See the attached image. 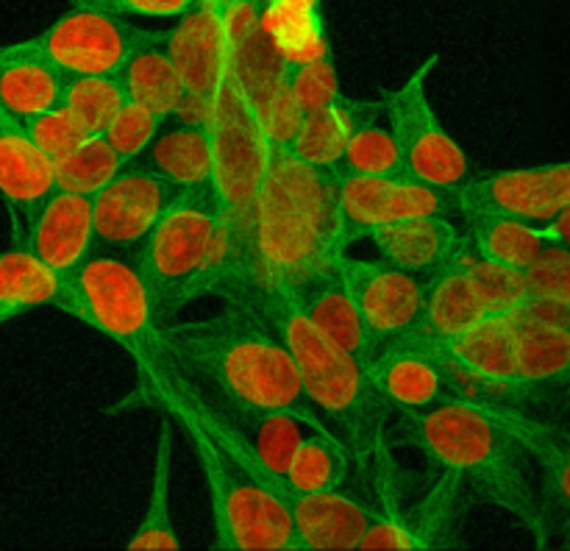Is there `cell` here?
Returning <instances> with one entry per match:
<instances>
[{"instance_id":"obj_1","label":"cell","mask_w":570,"mask_h":551,"mask_svg":"<svg viewBox=\"0 0 570 551\" xmlns=\"http://www.w3.org/2000/svg\"><path fill=\"white\" fill-rule=\"evenodd\" d=\"M232 301V298H228ZM237 301H248L271 321L293 354L312 410L343 434L351 465L371 484L379 506L399 501L395 460L390 451V406L373 384L367 362L348 354L306 317L301 298L282 287H254Z\"/></svg>"},{"instance_id":"obj_2","label":"cell","mask_w":570,"mask_h":551,"mask_svg":"<svg viewBox=\"0 0 570 551\" xmlns=\"http://www.w3.org/2000/svg\"><path fill=\"white\" fill-rule=\"evenodd\" d=\"M161 337L204 387L243 410L293 412L315 429H332L309 406L293 354L248 301H226L198 321H161Z\"/></svg>"},{"instance_id":"obj_3","label":"cell","mask_w":570,"mask_h":551,"mask_svg":"<svg viewBox=\"0 0 570 551\" xmlns=\"http://www.w3.org/2000/svg\"><path fill=\"white\" fill-rule=\"evenodd\" d=\"M334 176L304 165L287 148H273L256 195L243 295L254 287H282L298 295L337 270L348 254V239L340 223Z\"/></svg>"},{"instance_id":"obj_4","label":"cell","mask_w":570,"mask_h":551,"mask_svg":"<svg viewBox=\"0 0 570 551\" xmlns=\"http://www.w3.org/2000/svg\"><path fill=\"white\" fill-rule=\"evenodd\" d=\"M410 443L440 471H451L523 523L538 545H549L551 529L523 462V445L504 406L479 395H460L432 410L404 415Z\"/></svg>"},{"instance_id":"obj_5","label":"cell","mask_w":570,"mask_h":551,"mask_svg":"<svg viewBox=\"0 0 570 551\" xmlns=\"http://www.w3.org/2000/svg\"><path fill=\"white\" fill-rule=\"evenodd\" d=\"M212 131V193L220 209L223 270L220 298H239L248 282L250 228H254L256 195L262 189L273 145L262 126L259 109L245 89L234 56L223 70L215 104L209 111Z\"/></svg>"},{"instance_id":"obj_6","label":"cell","mask_w":570,"mask_h":551,"mask_svg":"<svg viewBox=\"0 0 570 551\" xmlns=\"http://www.w3.org/2000/svg\"><path fill=\"white\" fill-rule=\"evenodd\" d=\"M131 256L159 321H170L204 295L220 293L226 254L220 209L209 184L178 189Z\"/></svg>"},{"instance_id":"obj_7","label":"cell","mask_w":570,"mask_h":551,"mask_svg":"<svg viewBox=\"0 0 570 551\" xmlns=\"http://www.w3.org/2000/svg\"><path fill=\"white\" fill-rule=\"evenodd\" d=\"M181 423L198 454L209 490L215 549L220 551H295L293 512L282 488L239 465L195 412H167Z\"/></svg>"},{"instance_id":"obj_8","label":"cell","mask_w":570,"mask_h":551,"mask_svg":"<svg viewBox=\"0 0 570 551\" xmlns=\"http://www.w3.org/2000/svg\"><path fill=\"white\" fill-rule=\"evenodd\" d=\"M159 33L161 31L131 26V22H126V17L109 14V11L72 6L37 37L0 45V48L6 53L42 61L61 78L120 76L128 56Z\"/></svg>"},{"instance_id":"obj_9","label":"cell","mask_w":570,"mask_h":551,"mask_svg":"<svg viewBox=\"0 0 570 551\" xmlns=\"http://www.w3.org/2000/svg\"><path fill=\"white\" fill-rule=\"evenodd\" d=\"M443 56L432 53L415 67L401 87L390 89L379 98L382 117L387 120L401 156H404L406 173L417 181L451 193L471 176V161L465 148L449 134L440 122L438 111L429 100L426 81Z\"/></svg>"},{"instance_id":"obj_10","label":"cell","mask_w":570,"mask_h":551,"mask_svg":"<svg viewBox=\"0 0 570 551\" xmlns=\"http://www.w3.org/2000/svg\"><path fill=\"white\" fill-rule=\"evenodd\" d=\"M367 371L390 412L401 415H415L465 395L460 387L462 376L449 362L445 348L421 328L373 348Z\"/></svg>"},{"instance_id":"obj_11","label":"cell","mask_w":570,"mask_h":551,"mask_svg":"<svg viewBox=\"0 0 570 551\" xmlns=\"http://www.w3.org/2000/svg\"><path fill=\"white\" fill-rule=\"evenodd\" d=\"M340 273L360 306L373 348L393 343L421 326L429 278L387 259H365L351 254L340 259Z\"/></svg>"},{"instance_id":"obj_12","label":"cell","mask_w":570,"mask_h":551,"mask_svg":"<svg viewBox=\"0 0 570 551\" xmlns=\"http://www.w3.org/2000/svg\"><path fill=\"white\" fill-rule=\"evenodd\" d=\"M167 53L178 67L184 83V109L178 120H209L223 70L234 56L228 39V17H223L209 0H200L178 26L167 31Z\"/></svg>"},{"instance_id":"obj_13","label":"cell","mask_w":570,"mask_h":551,"mask_svg":"<svg viewBox=\"0 0 570 551\" xmlns=\"http://www.w3.org/2000/svg\"><path fill=\"white\" fill-rule=\"evenodd\" d=\"M334 193L348 245L371 228L406 217L451 215L449 193L412 176H356L340 170L334 176Z\"/></svg>"},{"instance_id":"obj_14","label":"cell","mask_w":570,"mask_h":551,"mask_svg":"<svg viewBox=\"0 0 570 551\" xmlns=\"http://www.w3.org/2000/svg\"><path fill=\"white\" fill-rule=\"evenodd\" d=\"M451 209H493L546 223L570 204V159L468 176L449 193Z\"/></svg>"},{"instance_id":"obj_15","label":"cell","mask_w":570,"mask_h":551,"mask_svg":"<svg viewBox=\"0 0 570 551\" xmlns=\"http://www.w3.org/2000/svg\"><path fill=\"white\" fill-rule=\"evenodd\" d=\"M176 189L142 161H126L100 193L92 195L95 248L134 254L167 209Z\"/></svg>"},{"instance_id":"obj_16","label":"cell","mask_w":570,"mask_h":551,"mask_svg":"<svg viewBox=\"0 0 570 551\" xmlns=\"http://www.w3.org/2000/svg\"><path fill=\"white\" fill-rule=\"evenodd\" d=\"M465 495L468 484L456 473L440 471L432 493L423 495L410 510H404L399 501L379 506L376 518L362 538L360 551H415L454 545L462 510H465Z\"/></svg>"},{"instance_id":"obj_17","label":"cell","mask_w":570,"mask_h":551,"mask_svg":"<svg viewBox=\"0 0 570 551\" xmlns=\"http://www.w3.org/2000/svg\"><path fill=\"white\" fill-rule=\"evenodd\" d=\"M14 245L28 248L67 278L95 250L92 198L53 187L17 228Z\"/></svg>"},{"instance_id":"obj_18","label":"cell","mask_w":570,"mask_h":551,"mask_svg":"<svg viewBox=\"0 0 570 551\" xmlns=\"http://www.w3.org/2000/svg\"><path fill=\"white\" fill-rule=\"evenodd\" d=\"M295 551L360 549L379 504L343 488L321 493H289Z\"/></svg>"},{"instance_id":"obj_19","label":"cell","mask_w":570,"mask_h":551,"mask_svg":"<svg viewBox=\"0 0 570 551\" xmlns=\"http://www.w3.org/2000/svg\"><path fill=\"white\" fill-rule=\"evenodd\" d=\"M365 239L376 245L382 259L423 278H432L445 267L456 265L471 248L468 234L460 232L451 215L406 217L371 228L365 232Z\"/></svg>"},{"instance_id":"obj_20","label":"cell","mask_w":570,"mask_h":551,"mask_svg":"<svg viewBox=\"0 0 570 551\" xmlns=\"http://www.w3.org/2000/svg\"><path fill=\"white\" fill-rule=\"evenodd\" d=\"M445 356L468 382L495 393H518L515 317L512 312H490L443 345Z\"/></svg>"},{"instance_id":"obj_21","label":"cell","mask_w":570,"mask_h":551,"mask_svg":"<svg viewBox=\"0 0 570 551\" xmlns=\"http://www.w3.org/2000/svg\"><path fill=\"white\" fill-rule=\"evenodd\" d=\"M518 393L570 390V323L549 321L515 306Z\"/></svg>"},{"instance_id":"obj_22","label":"cell","mask_w":570,"mask_h":551,"mask_svg":"<svg viewBox=\"0 0 570 551\" xmlns=\"http://www.w3.org/2000/svg\"><path fill=\"white\" fill-rule=\"evenodd\" d=\"M53 187V161L31 142L20 122L0 117V198L9 209L11 232L28 220Z\"/></svg>"},{"instance_id":"obj_23","label":"cell","mask_w":570,"mask_h":551,"mask_svg":"<svg viewBox=\"0 0 570 551\" xmlns=\"http://www.w3.org/2000/svg\"><path fill=\"white\" fill-rule=\"evenodd\" d=\"M212 399L220 406V412L226 415V421L232 423L234 432H237L239 437H243V443L248 445L256 468H259L276 488H282L284 493H287V488H284V473H287L289 456L298 449L301 440L306 437V432L315 426H309L304 417L293 415V412L243 410V406L228 404V401H223L220 395L215 393H212Z\"/></svg>"},{"instance_id":"obj_24","label":"cell","mask_w":570,"mask_h":551,"mask_svg":"<svg viewBox=\"0 0 570 551\" xmlns=\"http://www.w3.org/2000/svg\"><path fill=\"white\" fill-rule=\"evenodd\" d=\"M379 109L376 100L362 98H340L337 104L326 106L317 111H304L295 126L293 137L287 139L284 148L304 165L315 167L323 173H340L343 165L345 145H348L351 131L365 115Z\"/></svg>"},{"instance_id":"obj_25","label":"cell","mask_w":570,"mask_h":551,"mask_svg":"<svg viewBox=\"0 0 570 551\" xmlns=\"http://www.w3.org/2000/svg\"><path fill=\"white\" fill-rule=\"evenodd\" d=\"M137 161L165 178L173 189L206 187L212 181V131L209 122L173 120L161 122L154 142Z\"/></svg>"},{"instance_id":"obj_26","label":"cell","mask_w":570,"mask_h":551,"mask_svg":"<svg viewBox=\"0 0 570 551\" xmlns=\"http://www.w3.org/2000/svg\"><path fill=\"white\" fill-rule=\"evenodd\" d=\"M462 220L468 223V243L471 250L482 259L495 265L512 267V270H527L534 259L546 250L549 239L543 237V228L538 223H529L523 217L504 215L493 209H456Z\"/></svg>"},{"instance_id":"obj_27","label":"cell","mask_w":570,"mask_h":551,"mask_svg":"<svg viewBox=\"0 0 570 551\" xmlns=\"http://www.w3.org/2000/svg\"><path fill=\"white\" fill-rule=\"evenodd\" d=\"M298 298L306 317L317 326V332L326 334L334 345H340L348 354L360 356L365 362L371 360L373 340L367 334L360 306H356L340 267L312 282L306 289H301Z\"/></svg>"},{"instance_id":"obj_28","label":"cell","mask_w":570,"mask_h":551,"mask_svg":"<svg viewBox=\"0 0 570 551\" xmlns=\"http://www.w3.org/2000/svg\"><path fill=\"white\" fill-rule=\"evenodd\" d=\"M504 415L510 421L512 432L521 440L523 451L538 460L540 488H543L540 504H543L549 529L551 518H560L562 529L570 538V443H566L554 429L543 426V423L532 421V417L521 415L510 406H504Z\"/></svg>"},{"instance_id":"obj_29","label":"cell","mask_w":570,"mask_h":551,"mask_svg":"<svg viewBox=\"0 0 570 551\" xmlns=\"http://www.w3.org/2000/svg\"><path fill=\"white\" fill-rule=\"evenodd\" d=\"M165 39L167 31H161L159 37L139 45L122 65L120 81L128 100L148 106L161 120H170L184 109V83L176 61L167 53Z\"/></svg>"},{"instance_id":"obj_30","label":"cell","mask_w":570,"mask_h":551,"mask_svg":"<svg viewBox=\"0 0 570 551\" xmlns=\"http://www.w3.org/2000/svg\"><path fill=\"white\" fill-rule=\"evenodd\" d=\"M65 278L22 245L0 250V326L33 309H59Z\"/></svg>"},{"instance_id":"obj_31","label":"cell","mask_w":570,"mask_h":551,"mask_svg":"<svg viewBox=\"0 0 570 551\" xmlns=\"http://www.w3.org/2000/svg\"><path fill=\"white\" fill-rule=\"evenodd\" d=\"M484 315H488V309H484L482 298H479L476 287L468 278L460 259L456 265L445 267L438 276L429 278L426 309H423V321L417 328L426 337H432L434 343L445 345L456 334H462L473 323L482 321Z\"/></svg>"},{"instance_id":"obj_32","label":"cell","mask_w":570,"mask_h":551,"mask_svg":"<svg viewBox=\"0 0 570 551\" xmlns=\"http://www.w3.org/2000/svg\"><path fill=\"white\" fill-rule=\"evenodd\" d=\"M170 482H173V426L170 421L159 423L154 451V471H150V493L148 506L142 512V521L126 540V549L131 551H173L181 549L184 540L173 523L170 506Z\"/></svg>"},{"instance_id":"obj_33","label":"cell","mask_w":570,"mask_h":551,"mask_svg":"<svg viewBox=\"0 0 570 551\" xmlns=\"http://www.w3.org/2000/svg\"><path fill=\"white\" fill-rule=\"evenodd\" d=\"M65 78L48 65L0 48V117L26 122L28 117L59 104Z\"/></svg>"},{"instance_id":"obj_34","label":"cell","mask_w":570,"mask_h":551,"mask_svg":"<svg viewBox=\"0 0 570 551\" xmlns=\"http://www.w3.org/2000/svg\"><path fill=\"white\" fill-rule=\"evenodd\" d=\"M351 471V454L343 437L332 429H309L298 449L289 456L284 488L289 493H321V490L343 488Z\"/></svg>"},{"instance_id":"obj_35","label":"cell","mask_w":570,"mask_h":551,"mask_svg":"<svg viewBox=\"0 0 570 551\" xmlns=\"http://www.w3.org/2000/svg\"><path fill=\"white\" fill-rule=\"evenodd\" d=\"M340 170L356 176H410L399 142L382 117V104L354 126Z\"/></svg>"},{"instance_id":"obj_36","label":"cell","mask_w":570,"mask_h":551,"mask_svg":"<svg viewBox=\"0 0 570 551\" xmlns=\"http://www.w3.org/2000/svg\"><path fill=\"white\" fill-rule=\"evenodd\" d=\"M126 165L115 148L106 142L104 134H92L78 148L53 159V184L67 193H78L92 198L106 187L117 170Z\"/></svg>"},{"instance_id":"obj_37","label":"cell","mask_w":570,"mask_h":551,"mask_svg":"<svg viewBox=\"0 0 570 551\" xmlns=\"http://www.w3.org/2000/svg\"><path fill=\"white\" fill-rule=\"evenodd\" d=\"M126 100L120 76H70L59 95V106H65L87 134H104Z\"/></svg>"},{"instance_id":"obj_38","label":"cell","mask_w":570,"mask_h":551,"mask_svg":"<svg viewBox=\"0 0 570 551\" xmlns=\"http://www.w3.org/2000/svg\"><path fill=\"white\" fill-rule=\"evenodd\" d=\"M278 83L293 98L301 111H317L337 104L343 98L340 89V70L332 50L309 56V59H293L282 67Z\"/></svg>"},{"instance_id":"obj_39","label":"cell","mask_w":570,"mask_h":551,"mask_svg":"<svg viewBox=\"0 0 570 551\" xmlns=\"http://www.w3.org/2000/svg\"><path fill=\"white\" fill-rule=\"evenodd\" d=\"M462 267L476 287L488 315L490 312H512L529 295L527 273L482 259L471 248L462 256Z\"/></svg>"},{"instance_id":"obj_40","label":"cell","mask_w":570,"mask_h":551,"mask_svg":"<svg viewBox=\"0 0 570 551\" xmlns=\"http://www.w3.org/2000/svg\"><path fill=\"white\" fill-rule=\"evenodd\" d=\"M161 122L167 120H161V117L156 115V111H150L148 106L126 100V104L120 106V111L111 117L109 126H106L104 137L106 142L120 154L122 161H137L139 156L145 154V148L154 142Z\"/></svg>"},{"instance_id":"obj_41","label":"cell","mask_w":570,"mask_h":551,"mask_svg":"<svg viewBox=\"0 0 570 551\" xmlns=\"http://www.w3.org/2000/svg\"><path fill=\"white\" fill-rule=\"evenodd\" d=\"M20 126L22 131L31 137V142L37 145L50 161H53L56 156L67 154V150L78 148L87 137H92V134H87V128H83L81 122H78L76 117L59 104H56L53 109L28 117V120L20 122Z\"/></svg>"},{"instance_id":"obj_42","label":"cell","mask_w":570,"mask_h":551,"mask_svg":"<svg viewBox=\"0 0 570 551\" xmlns=\"http://www.w3.org/2000/svg\"><path fill=\"white\" fill-rule=\"evenodd\" d=\"M529 295H543L570 304V250L546 245L543 254L527 267Z\"/></svg>"},{"instance_id":"obj_43","label":"cell","mask_w":570,"mask_h":551,"mask_svg":"<svg viewBox=\"0 0 570 551\" xmlns=\"http://www.w3.org/2000/svg\"><path fill=\"white\" fill-rule=\"evenodd\" d=\"M72 6L109 11L117 17H156V20H178L200 0H70Z\"/></svg>"},{"instance_id":"obj_44","label":"cell","mask_w":570,"mask_h":551,"mask_svg":"<svg viewBox=\"0 0 570 551\" xmlns=\"http://www.w3.org/2000/svg\"><path fill=\"white\" fill-rule=\"evenodd\" d=\"M540 228H543V237L549 239V245H557V248L570 250V204L566 206V209L557 211L551 220L540 223Z\"/></svg>"},{"instance_id":"obj_45","label":"cell","mask_w":570,"mask_h":551,"mask_svg":"<svg viewBox=\"0 0 570 551\" xmlns=\"http://www.w3.org/2000/svg\"><path fill=\"white\" fill-rule=\"evenodd\" d=\"M212 6H215L217 11H220L223 17H228L232 20V14L237 9H243V6H250V3H259V0H209Z\"/></svg>"},{"instance_id":"obj_46","label":"cell","mask_w":570,"mask_h":551,"mask_svg":"<svg viewBox=\"0 0 570 551\" xmlns=\"http://www.w3.org/2000/svg\"><path fill=\"white\" fill-rule=\"evenodd\" d=\"M557 434H560V432H557ZM560 437L566 440V443H570V426H568V432H566V434H560Z\"/></svg>"}]
</instances>
